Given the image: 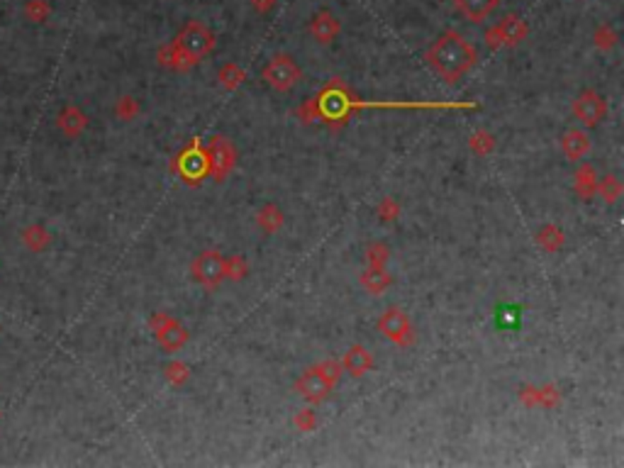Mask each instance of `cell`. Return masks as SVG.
<instances>
[{"instance_id": "14", "label": "cell", "mask_w": 624, "mask_h": 468, "mask_svg": "<svg viewBox=\"0 0 624 468\" xmlns=\"http://www.w3.org/2000/svg\"><path fill=\"white\" fill-rule=\"evenodd\" d=\"M239 79H242V71L237 69L234 64H229V66H225V71H222V81H225V86H237L239 84Z\"/></svg>"}, {"instance_id": "16", "label": "cell", "mask_w": 624, "mask_h": 468, "mask_svg": "<svg viewBox=\"0 0 624 468\" xmlns=\"http://www.w3.org/2000/svg\"><path fill=\"white\" fill-rule=\"evenodd\" d=\"M273 3H276V0H251V5L259 10V13H266V10L273 8Z\"/></svg>"}, {"instance_id": "6", "label": "cell", "mask_w": 624, "mask_h": 468, "mask_svg": "<svg viewBox=\"0 0 624 468\" xmlns=\"http://www.w3.org/2000/svg\"><path fill=\"white\" fill-rule=\"evenodd\" d=\"M605 110V101L595 91H585L576 101V105H573V113H576V118L581 120L585 127H595L603 120Z\"/></svg>"}, {"instance_id": "9", "label": "cell", "mask_w": 624, "mask_h": 468, "mask_svg": "<svg viewBox=\"0 0 624 468\" xmlns=\"http://www.w3.org/2000/svg\"><path fill=\"white\" fill-rule=\"evenodd\" d=\"M500 0H454L456 10L471 22H483L493 15Z\"/></svg>"}, {"instance_id": "3", "label": "cell", "mask_w": 624, "mask_h": 468, "mask_svg": "<svg viewBox=\"0 0 624 468\" xmlns=\"http://www.w3.org/2000/svg\"><path fill=\"white\" fill-rule=\"evenodd\" d=\"M263 81L273 91H290L300 81V66L288 54H276L271 62L263 66Z\"/></svg>"}, {"instance_id": "11", "label": "cell", "mask_w": 624, "mask_h": 468, "mask_svg": "<svg viewBox=\"0 0 624 468\" xmlns=\"http://www.w3.org/2000/svg\"><path fill=\"white\" fill-rule=\"evenodd\" d=\"M373 366V356L368 354L363 346H351L349 351H346L344 356V368L349 373H354V376H363V373L368 371V368Z\"/></svg>"}, {"instance_id": "8", "label": "cell", "mask_w": 624, "mask_h": 468, "mask_svg": "<svg viewBox=\"0 0 624 468\" xmlns=\"http://www.w3.org/2000/svg\"><path fill=\"white\" fill-rule=\"evenodd\" d=\"M339 30H341L339 20H336L329 10H319L310 22V32L319 44H329L339 35Z\"/></svg>"}, {"instance_id": "1", "label": "cell", "mask_w": 624, "mask_h": 468, "mask_svg": "<svg viewBox=\"0 0 624 468\" xmlns=\"http://www.w3.org/2000/svg\"><path fill=\"white\" fill-rule=\"evenodd\" d=\"M427 62L434 71L449 84H456L463 74L473 69V64L478 62V52L471 42L463 40L458 32H444L437 42L429 47Z\"/></svg>"}, {"instance_id": "15", "label": "cell", "mask_w": 624, "mask_h": 468, "mask_svg": "<svg viewBox=\"0 0 624 468\" xmlns=\"http://www.w3.org/2000/svg\"><path fill=\"white\" fill-rule=\"evenodd\" d=\"M595 40H598V47H612V44H615V32H612L610 27H600Z\"/></svg>"}, {"instance_id": "7", "label": "cell", "mask_w": 624, "mask_h": 468, "mask_svg": "<svg viewBox=\"0 0 624 468\" xmlns=\"http://www.w3.org/2000/svg\"><path fill=\"white\" fill-rule=\"evenodd\" d=\"M378 327L385 337L397 341V344H405V341L410 339V322H407L405 312H400L397 307H390V310L380 317Z\"/></svg>"}, {"instance_id": "12", "label": "cell", "mask_w": 624, "mask_h": 468, "mask_svg": "<svg viewBox=\"0 0 624 468\" xmlns=\"http://www.w3.org/2000/svg\"><path fill=\"white\" fill-rule=\"evenodd\" d=\"M588 149H590V139L585 137V132L571 130L563 135V152H566L568 159H581L588 154Z\"/></svg>"}, {"instance_id": "2", "label": "cell", "mask_w": 624, "mask_h": 468, "mask_svg": "<svg viewBox=\"0 0 624 468\" xmlns=\"http://www.w3.org/2000/svg\"><path fill=\"white\" fill-rule=\"evenodd\" d=\"M176 47H178L191 62H198V59L205 57L210 49L215 47V35L203 22L191 20L183 30H181L178 40H176Z\"/></svg>"}, {"instance_id": "5", "label": "cell", "mask_w": 624, "mask_h": 468, "mask_svg": "<svg viewBox=\"0 0 624 468\" xmlns=\"http://www.w3.org/2000/svg\"><path fill=\"white\" fill-rule=\"evenodd\" d=\"M336 378H339L336 373H324V368L319 366L314 368V371H307L305 376L297 381V393L305 400H310V403H319V400L329 393V388L334 385Z\"/></svg>"}, {"instance_id": "4", "label": "cell", "mask_w": 624, "mask_h": 468, "mask_svg": "<svg viewBox=\"0 0 624 468\" xmlns=\"http://www.w3.org/2000/svg\"><path fill=\"white\" fill-rule=\"evenodd\" d=\"M227 276V263L217 251H203L200 256L193 261V278L203 285H217L220 280Z\"/></svg>"}, {"instance_id": "10", "label": "cell", "mask_w": 624, "mask_h": 468, "mask_svg": "<svg viewBox=\"0 0 624 468\" xmlns=\"http://www.w3.org/2000/svg\"><path fill=\"white\" fill-rule=\"evenodd\" d=\"M524 35H527V25H524L517 15H507L493 32V37H498L500 42H510V44H517Z\"/></svg>"}, {"instance_id": "13", "label": "cell", "mask_w": 624, "mask_h": 468, "mask_svg": "<svg viewBox=\"0 0 624 468\" xmlns=\"http://www.w3.org/2000/svg\"><path fill=\"white\" fill-rule=\"evenodd\" d=\"M593 186H595V176H593V169H590V166H585V169H581V171H578V190H581V193H585V195H588V193L593 190Z\"/></svg>"}]
</instances>
